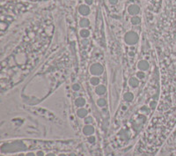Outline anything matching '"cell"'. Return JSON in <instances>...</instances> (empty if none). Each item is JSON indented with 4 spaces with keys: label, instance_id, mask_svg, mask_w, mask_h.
Here are the masks:
<instances>
[{
    "label": "cell",
    "instance_id": "obj_7",
    "mask_svg": "<svg viewBox=\"0 0 176 156\" xmlns=\"http://www.w3.org/2000/svg\"><path fill=\"white\" fill-rule=\"evenodd\" d=\"M85 104H86V100L82 96H79L74 100V105L77 108H84Z\"/></svg>",
    "mask_w": 176,
    "mask_h": 156
},
{
    "label": "cell",
    "instance_id": "obj_15",
    "mask_svg": "<svg viewBox=\"0 0 176 156\" xmlns=\"http://www.w3.org/2000/svg\"><path fill=\"white\" fill-rule=\"evenodd\" d=\"M79 36H81L82 38L86 39V38H88L90 36V31L88 29H86V28H83V29H81L79 31Z\"/></svg>",
    "mask_w": 176,
    "mask_h": 156
},
{
    "label": "cell",
    "instance_id": "obj_14",
    "mask_svg": "<svg viewBox=\"0 0 176 156\" xmlns=\"http://www.w3.org/2000/svg\"><path fill=\"white\" fill-rule=\"evenodd\" d=\"M96 105L100 108H104L106 105H107V101L104 98H99L97 101H96Z\"/></svg>",
    "mask_w": 176,
    "mask_h": 156
},
{
    "label": "cell",
    "instance_id": "obj_1",
    "mask_svg": "<svg viewBox=\"0 0 176 156\" xmlns=\"http://www.w3.org/2000/svg\"><path fill=\"white\" fill-rule=\"evenodd\" d=\"M139 36L134 31H129L124 36V42L128 45H135L138 42Z\"/></svg>",
    "mask_w": 176,
    "mask_h": 156
},
{
    "label": "cell",
    "instance_id": "obj_22",
    "mask_svg": "<svg viewBox=\"0 0 176 156\" xmlns=\"http://www.w3.org/2000/svg\"><path fill=\"white\" fill-rule=\"evenodd\" d=\"M109 3L111 5H116L118 3V0H109Z\"/></svg>",
    "mask_w": 176,
    "mask_h": 156
},
{
    "label": "cell",
    "instance_id": "obj_5",
    "mask_svg": "<svg viewBox=\"0 0 176 156\" xmlns=\"http://www.w3.org/2000/svg\"><path fill=\"white\" fill-rule=\"evenodd\" d=\"M128 12L132 16H137L140 12V7L137 5H130L128 7Z\"/></svg>",
    "mask_w": 176,
    "mask_h": 156
},
{
    "label": "cell",
    "instance_id": "obj_9",
    "mask_svg": "<svg viewBox=\"0 0 176 156\" xmlns=\"http://www.w3.org/2000/svg\"><path fill=\"white\" fill-rule=\"evenodd\" d=\"M90 12H91L90 7H89V5H79V12L82 16H84V17L89 15Z\"/></svg>",
    "mask_w": 176,
    "mask_h": 156
},
{
    "label": "cell",
    "instance_id": "obj_19",
    "mask_svg": "<svg viewBox=\"0 0 176 156\" xmlns=\"http://www.w3.org/2000/svg\"><path fill=\"white\" fill-rule=\"evenodd\" d=\"M71 89L74 91V92H78L79 89H80V86L78 84V83H76V84H73L71 86Z\"/></svg>",
    "mask_w": 176,
    "mask_h": 156
},
{
    "label": "cell",
    "instance_id": "obj_16",
    "mask_svg": "<svg viewBox=\"0 0 176 156\" xmlns=\"http://www.w3.org/2000/svg\"><path fill=\"white\" fill-rule=\"evenodd\" d=\"M141 23V19L140 17L138 16H133L131 18V24L134 25V26H137V25H139Z\"/></svg>",
    "mask_w": 176,
    "mask_h": 156
},
{
    "label": "cell",
    "instance_id": "obj_11",
    "mask_svg": "<svg viewBox=\"0 0 176 156\" xmlns=\"http://www.w3.org/2000/svg\"><path fill=\"white\" fill-rule=\"evenodd\" d=\"M89 83L92 85V86H99L100 83V77L93 76V77L90 78Z\"/></svg>",
    "mask_w": 176,
    "mask_h": 156
},
{
    "label": "cell",
    "instance_id": "obj_8",
    "mask_svg": "<svg viewBox=\"0 0 176 156\" xmlns=\"http://www.w3.org/2000/svg\"><path fill=\"white\" fill-rule=\"evenodd\" d=\"M95 94L98 96H103L107 93V87L105 85H99L95 86Z\"/></svg>",
    "mask_w": 176,
    "mask_h": 156
},
{
    "label": "cell",
    "instance_id": "obj_10",
    "mask_svg": "<svg viewBox=\"0 0 176 156\" xmlns=\"http://www.w3.org/2000/svg\"><path fill=\"white\" fill-rule=\"evenodd\" d=\"M128 83H129V86L131 87V88H137L138 86H139V84H140V80L139 79H137L136 76L135 77H131L130 79L129 80V81H128Z\"/></svg>",
    "mask_w": 176,
    "mask_h": 156
},
{
    "label": "cell",
    "instance_id": "obj_3",
    "mask_svg": "<svg viewBox=\"0 0 176 156\" xmlns=\"http://www.w3.org/2000/svg\"><path fill=\"white\" fill-rule=\"evenodd\" d=\"M82 132L85 137H90L94 135L95 128L92 124H85V126L82 128Z\"/></svg>",
    "mask_w": 176,
    "mask_h": 156
},
{
    "label": "cell",
    "instance_id": "obj_12",
    "mask_svg": "<svg viewBox=\"0 0 176 156\" xmlns=\"http://www.w3.org/2000/svg\"><path fill=\"white\" fill-rule=\"evenodd\" d=\"M79 26L82 27V28H86L90 26V20L86 18H82L80 20H79Z\"/></svg>",
    "mask_w": 176,
    "mask_h": 156
},
{
    "label": "cell",
    "instance_id": "obj_2",
    "mask_svg": "<svg viewBox=\"0 0 176 156\" xmlns=\"http://www.w3.org/2000/svg\"><path fill=\"white\" fill-rule=\"evenodd\" d=\"M104 71H105L104 66L100 63H94L89 68L90 74L92 76H96V77H100V75H102L104 73Z\"/></svg>",
    "mask_w": 176,
    "mask_h": 156
},
{
    "label": "cell",
    "instance_id": "obj_17",
    "mask_svg": "<svg viewBox=\"0 0 176 156\" xmlns=\"http://www.w3.org/2000/svg\"><path fill=\"white\" fill-rule=\"evenodd\" d=\"M136 77L137 79H139V80H143V79L145 78V73H144V72L138 71V72H137V73H136Z\"/></svg>",
    "mask_w": 176,
    "mask_h": 156
},
{
    "label": "cell",
    "instance_id": "obj_21",
    "mask_svg": "<svg viewBox=\"0 0 176 156\" xmlns=\"http://www.w3.org/2000/svg\"><path fill=\"white\" fill-rule=\"evenodd\" d=\"M85 5H91L93 4V0H85Z\"/></svg>",
    "mask_w": 176,
    "mask_h": 156
},
{
    "label": "cell",
    "instance_id": "obj_13",
    "mask_svg": "<svg viewBox=\"0 0 176 156\" xmlns=\"http://www.w3.org/2000/svg\"><path fill=\"white\" fill-rule=\"evenodd\" d=\"M123 100L128 101V102H130L134 100V94L131 93V92H127L123 95Z\"/></svg>",
    "mask_w": 176,
    "mask_h": 156
},
{
    "label": "cell",
    "instance_id": "obj_4",
    "mask_svg": "<svg viewBox=\"0 0 176 156\" xmlns=\"http://www.w3.org/2000/svg\"><path fill=\"white\" fill-rule=\"evenodd\" d=\"M149 67H150V64H149L148 61L145 60V59H141L137 63V69H138V71L147 72L149 70Z\"/></svg>",
    "mask_w": 176,
    "mask_h": 156
},
{
    "label": "cell",
    "instance_id": "obj_18",
    "mask_svg": "<svg viewBox=\"0 0 176 156\" xmlns=\"http://www.w3.org/2000/svg\"><path fill=\"white\" fill-rule=\"evenodd\" d=\"M84 123H85V124H92V123H93V117H92L91 116L86 117L84 119Z\"/></svg>",
    "mask_w": 176,
    "mask_h": 156
},
{
    "label": "cell",
    "instance_id": "obj_20",
    "mask_svg": "<svg viewBox=\"0 0 176 156\" xmlns=\"http://www.w3.org/2000/svg\"><path fill=\"white\" fill-rule=\"evenodd\" d=\"M87 140L89 141V143H94V141L96 140V138H95L94 135H93V136L87 137Z\"/></svg>",
    "mask_w": 176,
    "mask_h": 156
},
{
    "label": "cell",
    "instance_id": "obj_6",
    "mask_svg": "<svg viewBox=\"0 0 176 156\" xmlns=\"http://www.w3.org/2000/svg\"><path fill=\"white\" fill-rule=\"evenodd\" d=\"M76 115L79 118L85 119L86 117H88V110L85 108H78L76 111Z\"/></svg>",
    "mask_w": 176,
    "mask_h": 156
}]
</instances>
